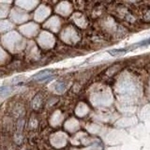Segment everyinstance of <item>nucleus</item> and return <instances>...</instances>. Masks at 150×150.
I'll list each match as a JSON object with an SVG mask.
<instances>
[{
    "mask_svg": "<svg viewBox=\"0 0 150 150\" xmlns=\"http://www.w3.org/2000/svg\"><path fill=\"white\" fill-rule=\"evenodd\" d=\"M3 42L8 49L11 48V44H13L11 51H14L15 49H21L22 46L23 45V40L22 39V37H20L17 33L14 32L11 33V34L7 35L6 37H4Z\"/></svg>",
    "mask_w": 150,
    "mask_h": 150,
    "instance_id": "f257e3e1",
    "label": "nucleus"
},
{
    "mask_svg": "<svg viewBox=\"0 0 150 150\" xmlns=\"http://www.w3.org/2000/svg\"><path fill=\"white\" fill-rule=\"evenodd\" d=\"M146 45H150V38L148 39H145L140 42H137V43H134L132 45H129L128 47H125V48H122V49H114V50H111L109 52V54L116 56V55H120V54H123L128 53L129 51H133L135 49L139 48V47H143V46H146Z\"/></svg>",
    "mask_w": 150,
    "mask_h": 150,
    "instance_id": "f03ea898",
    "label": "nucleus"
},
{
    "mask_svg": "<svg viewBox=\"0 0 150 150\" xmlns=\"http://www.w3.org/2000/svg\"><path fill=\"white\" fill-rule=\"evenodd\" d=\"M39 42L43 48H50V47L53 46L54 40V37L51 34H49V33H47V32H43V33H41L40 36Z\"/></svg>",
    "mask_w": 150,
    "mask_h": 150,
    "instance_id": "7ed1b4c3",
    "label": "nucleus"
},
{
    "mask_svg": "<svg viewBox=\"0 0 150 150\" xmlns=\"http://www.w3.org/2000/svg\"><path fill=\"white\" fill-rule=\"evenodd\" d=\"M53 69H44L41 70L39 73L35 74L34 76L32 77L33 80H35L37 82H45L46 80H49L52 76H53Z\"/></svg>",
    "mask_w": 150,
    "mask_h": 150,
    "instance_id": "20e7f679",
    "label": "nucleus"
},
{
    "mask_svg": "<svg viewBox=\"0 0 150 150\" xmlns=\"http://www.w3.org/2000/svg\"><path fill=\"white\" fill-rule=\"evenodd\" d=\"M66 134L62 133V132H59V133H56L54 134V136L52 138V143H53L55 146H63V145L66 144Z\"/></svg>",
    "mask_w": 150,
    "mask_h": 150,
    "instance_id": "39448f33",
    "label": "nucleus"
},
{
    "mask_svg": "<svg viewBox=\"0 0 150 150\" xmlns=\"http://www.w3.org/2000/svg\"><path fill=\"white\" fill-rule=\"evenodd\" d=\"M21 30L26 36H33L34 34H36V32L38 30V25H34V23H28V25L22 26Z\"/></svg>",
    "mask_w": 150,
    "mask_h": 150,
    "instance_id": "423d86ee",
    "label": "nucleus"
},
{
    "mask_svg": "<svg viewBox=\"0 0 150 150\" xmlns=\"http://www.w3.org/2000/svg\"><path fill=\"white\" fill-rule=\"evenodd\" d=\"M28 18V16L25 13H23L21 11H18V9H13V11L11 12V19H13L16 23H22L23 21H25Z\"/></svg>",
    "mask_w": 150,
    "mask_h": 150,
    "instance_id": "0eeeda50",
    "label": "nucleus"
},
{
    "mask_svg": "<svg viewBox=\"0 0 150 150\" xmlns=\"http://www.w3.org/2000/svg\"><path fill=\"white\" fill-rule=\"evenodd\" d=\"M50 13V9L47 8V7H44L42 6L40 7L39 9L37 11V13H36V20L38 21H42L44 20V19L48 16V14Z\"/></svg>",
    "mask_w": 150,
    "mask_h": 150,
    "instance_id": "6e6552de",
    "label": "nucleus"
},
{
    "mask_svg": "<svg viewBox=\"0 0 150 150\" xmlns=\"http://www.w3.org/2000/svg\"><path fill=\"white\" fill-rule=\"evenodd\" d=\"M45 26L50 28V29H52V30H54V31H57L59 26H60V21H59V19L56 18V17L52 18L51 20L48 22V23H46Z\"/></svg>",
    "mask_w": 150,
    "mask_h": 150,
    "instance_id": "1a4fd4ad",
    "label": "nucleus"
},
{
    "mask_svg": "<svg viewBox=\"0 0 150 150\" xmlns=\"http://www.w3.org/2000/svg\"><path fill=\"white\" fill-rule=\"evenodd\" d=\"M70 11V8H69V4L66 2V3H61L58 8H56V11L59 12L60 14H62V15L66 16L67 14Z\"/></svg>",
    "mask_w": 150,
    "mask_h": 150,
    "instance_id": "9d476101",
    "label": "nucleus"
},
{
    "mask_svg": "<svg viewBox=\"0 0 150 150\" xmlns=\"http://www.w3.org/2000/svg\"><path fill=\"white\" fill-rule=\"evenodd\" d=\"M66 89H67V83H66L64 81H59L57 82L54 86V90L56 93H63Z\"/></svg>",
    "mask_w": 150,
    "mask_h": 150,
    "instance_id": "9b49d317",
    "label": "nucleus"
},
{
    "mask_svg": "<svg viewBox=\"0 0 150 150\" xmlns=\"http://www.w3.org/2000/svg\"><path fill=\"white\" fill-rule=\"evenodd\" d=\"M37 4V2H33V1H28V2H17V5L18 6H20L23 8H26V9H32L33 7L35 6Z\"/></svg>",
    "mask_w": 150,
    "mask_h": 150,
    "instance_id": "f8f14e48",
    "label": "nucleus"
},
{
    "mask_svg": "<svg viewBox=\"0 0 150 150\" xmlns=\"http://www.w3.org/2000/svg\"><path fill=\"white\" fill-rule=\"evenodd\" d=\"M12 28V25L9 22L7 21H1L0 22V31H8Z\"/></svg>",
    "mask_w": 150,
    "mask_h": 150,
    "instance_id": "ddd939ff",
    "label": "nucleus"
},
{
    "mask_svg": "<svg viewBox=\"0 0 150 150\" xmlns=\"http://www.w3.org/2000/svg\"><path fill=\"white\" fill-rule=\"evenodd\" d=\"M40 104H41L40 98V96H37V97L35 98L34 101H33V107H34L35 109H38V108H39V107L40 106Z\"/></svg>",
    "mask_w": 150,
    "mask_h": 150,
    "instance_id": "4468645a",
    "label": "nucleus"
},
{
    "mask_svg": "<svg viewBox=\"0 0 150 150\" xmlns=\"http://www.w3.org/2000/svg\"><path fill=\"white\" fill-rule=\"evenodd\" d=\"M8 12V8L4 5H0V18L6 16V14Z\"/></svg>",
    "mask_w": 150,
    "mask_h": 150,
    "instance_id": "2eb2a0df",
    "label": "nucleus"
}]
</instances>
